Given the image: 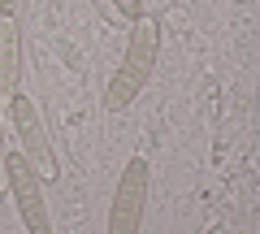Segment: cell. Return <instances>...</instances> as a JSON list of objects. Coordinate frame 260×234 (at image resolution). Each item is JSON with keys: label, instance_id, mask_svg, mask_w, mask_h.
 I'll return each mask as SVG.
<instances>
[{"label": "cell", "instance_id": "cell-2", "mask_svg": "<svg viewBox=\"0 0 260 234\" xmlns=\"http://www.w3.org/2000/svg\"><path fill=\"white\" fill-rule=\"evenodd\" d=\"M148 187H152V165L148 156H130L121 165V178L113 187L109 199V234H139L143 230V213H148Z\"/></svg>", "mask_w": 260, "mask_h": 234}, {"label": "cell", "instance_id": "cell-5", "mask_svg": "<svg viewBox=\"0 0 260 234\" xmlns=\"http://www.w3.org/2000/svg\"><path fill=\"white\" fill-rule=\"evenodd\" d=\"M18 74H22V35H18V18H0V95H5V100L18 91Z\"/></svg>", "mask_w": 260, "mask_h": 234}, {"label": "cell", "instance_id": "cell-3", "mask_svg": "<svg viewBox=\"0 0 260 234\" xmlns=\"http://www.w3.org/2000/svg\"><path fill=\"white\" fill-rule=\"evenodd\" d=\"M5 187L13 195L18 221L26 234H52V217H48V199H44V178L35 174L22 152H5Z\"/></svg>", "mask_w": 260, "mask_h": 234}, {"label": "cell", "instance_id": "cell-4", "mask_svg": "<svg viewBox=\"0 0 260 234\" xmlns=\"http://www.w3.org/2000/svg\"><path fill=\"white\" fill-rule=\"evenodd\" d=\"M9 126H13V135H18V143H22V156L35 165L39 178L44 182L61 178V160H56V152H52V139H48L44 117H39V109H35L30 95H22V91L9 95Z\"/></svg>", "mask_w": 260, "mask_h": 234}, {"label": "cell", "instance_id": "cell-8", "mask_svg": "<svg viewBox=\"0 0 260 234\" xmlns=\"http://www.w3.org/2000/svg\"><path fill=\"white\" fill-rule=\"evenodd\" d=\"M18 13V0H0V18H13Z\"/></svg>", "mask_w": 260, "mask_h": 234}, {"label": "cell", "instance_id": "cell-1", "mask_svg": "<svg viewBox=\"0 0 260 234\" xmlns=\"http://www.w3.org/2000/svg\"><path fill=\"white\" fill-rule=\"evenodd\" d=\"M156 56H160V18L156 13H143L139 22H130L126 48H121V61L113 70V78L104 83V109L121 113L143 95V87L156 74Z\"/></svg>", "mask_w": 260, "mask_h": 234}, {"label": "cell", "instance_id": "cell-7", "mask_svg": "<svg viewBox=\"0 0 260 234\" xmlns=\"http://www.w3.org/2000/svg\"><path fill=\"white\" fill-rule=\"evenodd\" d=\"M5 152H9V148H5V130H0V191H9V187H5Z\"/></svg>", "mask_w": 260, "mask_h": 234}, {"label": "cell", "instance_id": "cell-9", "mask_svg": "<svg viewBox=\"0 0 260 234\" xmlns=\"http://www.w3.org/2000/svg\"><path fill=\"white\" fill-rule=\"evenodd\" d=\"M208 234H225V225H213V230H208Z\"/></svg>", "mask_w": 260, "mask_h": 234}, {"label": "cell", "instance_id": "cell-6", "mask_svg": "<svg viewBox=\"0 0 260 234\" xmlns=\"http://www.w3.org/2000/svg\"><path fill=\"white\" fill-rule=\"evenodd\" d=\"M113 9H117V18H126V22H139L143 18V0H109Z\"/></svg>", "mask_w": 260, "mask_h": 234}]
</instances>
